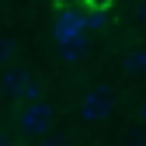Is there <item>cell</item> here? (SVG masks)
<instances>
[{
    "instance_id": "1",
    "label": "cell",
    "mask_w": 146,
    "mask_h": 146,
    "mask_svg": "<svg viewBox=\"0 0 146 146\" xmlns=\"http://www.w3.org/2000/svg\"><path fill=\"white\" fill-rule=\"evenodd\" d=\"M52 118H56V115H52V108L45 101H25L21 108H17V129H21L25 136H31V139L49 136Z\"/></svg>"
},
{
    "instance_id": "2",
    "label": "cell",
    "mask_w": 146,
    "mask_h": 146,
    "mask_svg": "<svg viewBox=\"0 0 146 146\" xmlns=\"http://www.w3.org/2000/svg\"><path fill=\"white\" fill-rule=\"evenodd\" d=\"M115 111V98H111V90L108 87H94V90H87V94L80 98V108H77V115L84 122H104L108 115Z\"/></svg>"
},
{
    "instance_id": "3",
    "label": "cell",
    "mask_w": 146,
    "mask_h": 146,
    "mask_svg": "<svg viewBox=\"0 0 146 146\" xmlns=\"http://www.w3.org/2000/svg\"><path fill=\"white\" fill-rule=\"evenodd\" d=\"M87 28V14L84 11H59L56 21H52V38H56V45L77 38V35H84Z\"/></svg>"
},
{
    "instance_id": "4",
    "label": "cell",
    "mask_w": 146,
    "mask_h": 146,
    "mask_svg": "<svg viewBox=\"0 0 146 146\" xmlns=\"http://www.w3.org/2000/svg\"><path fill=\"white\" fill-rule=\"evenodd\" d=\"M87 52H90V38H87V35H77V38H70V42H63V45H59L63 63H80Z\"/></svg>"
},
{
    "instance_id": "5",
    "label": "cell",
    "mask_w": 146,
    "mask_h": 146,
    "mask_svg": "<svg viewBox=\"0 0 146 146\" xmlns=\"http://www.w3.org/2000/svg\"><path fill=\"white\" fill-rule=\"evenodd\" d=\"M28 80H31V73H25V70H7L4 80H0V90H4L7 98H17V90H21Z\"/></svg>"
},
{
    "instance_id": "6",
    "label": "cell",
    "mask_w": 146,
    "mask_h": 146,
    "mask_svg": "<svg viewBox=\"0 0 146 146\" xmlns=\"http://www.w3.org/2000/svg\"><path fill=\"white\" fill-rule=\"evenodd\" d=\"M125 70H129L132 77H143V73H146V49H129V56H125Z\"/></svg>"
},
{
    "instance_id": "7",
    "label": "cell",
    "mask_w": 146,
    "mask_h": 146,
    "mask_svg": "<svg viewBox=\"0 0 146 146\" xmlns=\"http://www.w3.org/2000/svg\"><path fill=\"white\" fill-rule=\"evenodd\" d=\"M17 101H21V104H25V101H42V84L31 77V80H28L21 90H17Z\"/></svg>"
},
{
    "instance_id": "8",
    "label": "cell",
    "mask_w": 146,
    "mask_h": 146,
    "mask_svg": "<svg viewBox=\"0 0 146 146\" xmlns=\"http://www.w3.org/2000/svg\"><path fill=\"white\" fill-rule=\"evenodd\" d=\"M11 52H14L11 38H4V35H0V63H4V59H11Z\"/></svg>"
},
{
    "instance_id": "9",
    "label": "cell",
    "mask_w": 146,
    "mask_h": 146,
    "mask_svg": "<svg viewBox=\"0 0 146 146\" xmlns=\"http://www.w3.org/2000/svg\"><path fill=\"white\" fill-rule=\"evenodd\" d=\"M132 14H136L139 21L146 25V0H136V7H132Z\"/></svg>"
},
{
    "instance_id": "10",
    "label": "cell",
    "mask_w": 146,
    "mask_h": 146,
    "mask_svg": "<svg viewBox=\"0 0 146 146\" xmlns=\"http://www.w3.org/2000/svg\"><path fill=\"white\" fill-rule=\"evenodd\" d=\"M38 146H66V143H63L59 136H42V143H38Z\"/></svg>"
},
{
    "instance_id": "11",
    "label": "cell",
    "mask_w": 146,
    "mask_h": 146,
    "mask_svg": "<svg viewBox=\"0 0 146 146\" xmlns=\"http://www.w3.org/2000/svg\"><path fill=\"white\" fill-rule=\"evenodd\" d=\"M0 146H14V143L7 139V132H0Z\"/></svg>"
},
{
    "instance_id": "12",
    "label": "cell",
    "mask_w": 146,
    "mask_h": 146,
    "mask_svg": "<svg viewBox=\"0 0 146 146\" xmlns=\"http://www.w3.org/2000/svg\"><path fill=\"white\" fill-rule=\"evenodd\" d=\"M139 122H146V104H139Z\"/></svg>"
}]
</instances>
